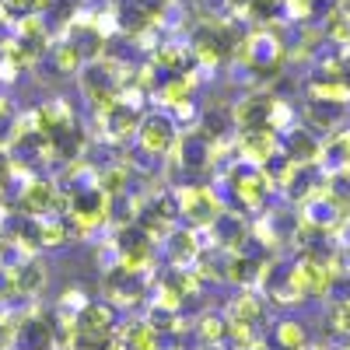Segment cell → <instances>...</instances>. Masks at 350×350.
I'll list each match as a JSON object with an SVG mask.
<instances>
[{"mask_svg":"<svg viewBox=\"0 0 350 350\" xmlns=\"http://www.w3.org/2000/svg\"><path fill=\"white\" fill-rule=\"evenodd\" d=\"M140 144L148 151H165L168 144H172V123L161 120V116H154V120H148L140 126Z\"/></svg>","mask_w":350,"mask_h":350,"instance_id":"6da1fadb","label":"cell"},{"mask_svg":"<svg viewBox=\"0 0 350 350\" xmlns=\"http://www.w3.org/2000/svg\"><path fill=\"white\" fill-rule=\"evenodd\" d=\"M53 207V189L46 183H36V186H28L25 193V211H32V214H42Z\"/></svg>","mask_w":350,"mask_h":350,"instance_id":"7a4b0ae2","label":"cell"},{"mask_svg":"<svg viewBox=\"0 0 350 350\" xmlns=\"http://www.w3.org/2000/svg\"><path fill=\"white\" fill-rule=\"evenodd\" d=\"M112 323V312L105 305H95V308H84V329L88 333H105Z\"/></svg>","mask_w":350,"mask_h":350,"instance_id":"3957f363","label":"cell"},{"mask_svg":"<svg viewBox=\"0 0 350 350\" xmlns=\"http://www.w3.org/2000/svg\"><path fill=\"white\" fill-rule=\"evenodd\" d=\"M21 340L28 343V347H32L36 343V350H46L49 347V329L39 323V319H36V323H28L25 329H21Z\"/></svg>","mask_w":350,"mask_h":350,"instance_id":"277c9868","label":"cell"},{"mask_svg":"<svg viewBox=\"0 0 350 350\" xmlns=\"http://www.w3.org/2000/svg\"><path fill=\"white\" fill-rule=\"evenodd\" d=\"M18 287L21 291H39L42 287V267L39 262H28V267L18 273Z\"/></svg>","mask_w":350,"mask_h":350,"instance_id":"5b68a950","label":"cell"},{"mask_svg":"<svg viewBox=\"0 0 350 350\" xmlns=\"http://www.w3.org/2000/svg\"><path fill=\"white\" fill-rule=\"evenodd\" d=\"M130 350H154V329L151 326H133L130 329Z\"/></svg>","mask_w":350,"mask_h":350,"instance_id":"8992f818","label":"cell"},{"mask_svg":"<svg viewBox=\"0 0 350 350\" xmlns=\"http://www.w3.org/2000/svg\"><path fill=\"white\" fill-rule=\"evenodd\" d=\"M343 14H350V0H343Z\"/></svg>","mask_w":350,"mask_h":350,"instance_id":"52a82bcc","label":"cell"},{"mask_svg":"<svg viewBox=\"0 0 350 350\" xmlns=\"http://www.w3.org/2000/svg\"><path fill=\"white\" fill-rule=\"evenodd\" d=\"M0 112H8V102L4 98H0Z\"/></svg>","mask_w":350,"mask_h":350,"instance_id":"ba28073f","label":"cell"}]
</instances>
